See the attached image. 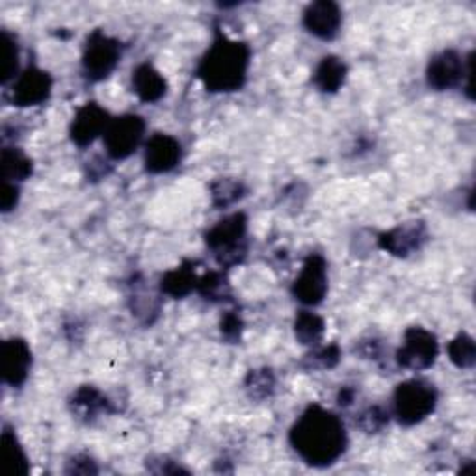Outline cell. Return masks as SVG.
<instances>
[{"label": "cell", "mask_w": 476, "mask_h": 476, "mask_svg": "<svg viewBox=\"0 0 476 476\" xmlns=\"http://www.w3.org/2000/svg\"><path fill=\"white\" fill-rule=\"evenodd\" d=\"M52 91V79L40 68H26L12 86V103L19 108L43 105Z\"/></svg>", "instance_id": "30bf717a"}, {"label": "cell", "mask_w": 476, "mask_h": 476, "mask_svg": "<svg viewBox=\"0 0 476 476\" xmlns=\"http://www.w3.org/2000/svg\"><path fill=\"white\" fill-rule=\"evenodd\" d=\"M391 421L389 411L384 406H370L365 411H361L359 417H358V426L365 432V434H379L387 428Z\"/></svg>", "instance_id": "83f0119b"}, {"label": "cell", "mask_w": 476, "mask_h": 476, "mask_svg": "<svg viewBox=\"0 0 476 476\" xmlns=\"http://www.w3.org/2000/svg\"><path fill=\"white\" fill-rule=\"evenodd\" d=\"M439 356L437 337L421 328H407L404 333L402 346L397 350V363L407 370H426L430 369Z\"/></svg>", "instance_id": "ba28073f"}, {"label": "cell", "mask_w": 476, "mask_h": 476, "mask_svg": "<svg viewBox=\"0 0 476 476\" xmlns=\"http://www.w3.org/2000/svg\"><path fill=\"white\" fill-rule=\"evenodd\" d=\"M68 474H98V463H95L89 456L86 454H79L75 456L71 462H68Z\"/></svg>", "instance_id": "1f68e13d"}, {"label": "cell", "mask_w": 476, "mask_h": 476, "mask_svg": "<svg viewBox=\"0 0 476 476\" xmlns=\"http://www.w3.org/2000/svg\"><path fill=\"white\" fill-rule=\"evenodd\" d=\"M449 358L458 369H472L476 363V346L469 333H458L449 344Z\"/></svg>", "instance_id": "4316f807"}, {"label": "cell", "mask_w": 476, "mask_h": 476, "mask_svg": "<svg viewBox=\"0 0 476 476\" xmlns=\"http://www.w3.org/2000/svg\"><path fill=\"white\" fill-rule=\"evenodd\" d=\"M346 75H348L346 63L339 56L330 54L319 61V66H316L313 75V82L324 93H335L344 84Z\"/></svg>", "instance_id": "d6986e66"}, {"label": "cell", "mask_w": 476, "mask_h": 476, "mask_svg": "<svg viewBox=\"0 0 476 476\" xmlns=\"http://www.w3.org/2000/svg\"><path fill=\"white\" fill-rule=\"evenodd\" d=\"M246 186L242 181L231 179V177H221L216 179L210 184V198H212V205L216 209H228L231 205H235L237 201H240L246 196Z\"/></svg>", "instance_id": "603a6c76"}, {"label": "cell", "mask_w": 476, "mask_h": 476, "mask_svg": "<svg viewBox=\"0 0 476 476\" xmlns=\"http://www.w3.org/2000/svg\"><path fill=\"white\" fill-rule=\"evenodd\" d=\"M73 415L84 423L98 421L101 415L114 414L112 402L93 386L79 387L70 400Z\"/></svg>", "instance_id": "2e32d148"}, {"label": "cell", "mask_w": 476, "mask_h": 476, "mask_svg": "<svg viewBox=\"0 0 476 476\" xmlns=\"http://www.w3.org/2000/svg\"><path fill=\"white\" fill-rule=\"evenodd\" d=\"M200 275L194 268V263H182L181 266L166 272L161 279V291L172 298H184L190 293L198 291Z\"/></svg>", "instance_id": "ac0fdd59"}, {"label": "cell", "mask_w": 476, "mask_h": 476, "mask_svg": "<svg viewBox=\"0 0 476 476\" xmlns=\"http://www.w3.org/2000/svg\"><path fill=\"white\" fill-rule=\"evenodd\" d=\"M356 352H359L365 359H382L384 356V344L379 342L378 339H367V341H361L359 346L356 348Z\"/></svg>", "instance_id": "836d02e7"}, {"label": "cell", "mask_w": 476, "mask_h": 476, "mask_svg": "<svg viewBox=\"0 0 476 476\" xmlns=\"http://www.w3.org/2000/svg\"><path fill=\"white\" fill-rule=\"evenodd\" d=\"M108 123L110 116L103 107L98 103H86L77 110L70 126L73 144L79 147L91 145L99 136H105Z\"/></svg>", "instance_id": "4fadbf2b"}, {"label": "cell", "mask_w": 476, "mask_h": 476, "mask_svg": "<svg viewBox=\"0 0 476 476\" xmlns=\"http://www.w3.org/2000/svg\"><path fill=\"white\" fill-rule=\"evenodd\" d=\"M133 89L140 101L158 103L168 91V82L161 71L145 61L133 71Z\"/></svg>", "instance_id": "e0dca14e"}, {"label": "cell", "mask_w": 476, "mask_h": 476, "mask_svg": "<svg viewBox=\"0 0 476 476\" xmlns=\"http://www.w3.org/2000/svg\"><path fill=\"white\" fill-rule=\"evenodd\" d=\"M294 298L309 307L324 302L328 294V263L321 253H311L293 285Z\"/></svg>", "instance_id": "9c48e42d"}, {"label": "cell", "mask_w": 476, "mask_h": 476, "mask_svg": "<svg viewBox=\"0 0 476 476\" xmlns=\"http://www.w3.org/2000/svg\"><path fill=\"white\" fill-rule=\"evenodd\" d=\"M296 339L305 346H319L326 333V322L321 314L313 311H300L294 322Z\"/></svg>", "instance_id": "44dd1931"}, {"label": "cell", "mask_w": 476, "mask_h": 476, "mask_svg": "<svg viewBox=\"0 0 476 476\" xmlns=\"http://www.w3.org/2000/svg\"><path fill=\"white\" fill-rule=\"evenodd\" d=\"M426 240L428 231L425 221H407V224L379 235L378 244L395 257H409L411 253L419 251Z\"/></svg>", "instance_id": "5bb4252c"}, {"label": "cell", "mask_w": 476, "mask_h": 476, "mask_svg": "<svg viewBox=\"0 0 476 476\" xmlns=\"http://www.w3.org/2000/svg\"><path fill=\"white\" fill-rule=\"evenodd\" d=\"M219 330H221V335H224L226 341L238 342L240 335H242V330H244L242 316L237 311H228L224 316H221Z\"/></svg>", "instance_id": "f546056e"}, {"label": "cell", "mask_w": 476, "mask_h": 476, "mask_svg": "<svg viewBox=\"0 0 476 476\" xmlns=\"http://www.w3.org/2000/svg\"><path fill=\"white\" fill-rule=\"evenodd\" d=\"M341 361V348L337 344H328V346H314L313 352H309L302 367L305 370H330L335 369Z\"/></svg>", "instance_id": "484cf974"}, {"label": "cell", "mask_w": 476, "mask_h": 476, "mask_svg": "<svg viewBox=\"0 0 476 476\" xmlns=\"http://www.w3.org/2000/svg\"><path fill=\"white\" fill-rule=\"evenodd\" d=\"M32 161L17 147H5L0 156V172H3L5 182H21L32 175Z\"/></svg>", "instance_id": "ffe728a7"}, {"label": "cell", "mask_w": 476, "mask_h": 476, "mask_svg": "<svg viewBox=\"0 0 476 476\" xmlns=\"http://www.w3.org/2000/svg\"><path fill=\"white\" fill-rule=\"evenodd\" d=\"M19 186L15 182L3 181V188H0V207H3V212L14 210L19 203Z\"/></svg>", "instance_id": "4dcf8cb0"}, {"label": "cell", "mask_w": 476, "mask_h": 476, "mask_svg": "<svg viewBox=\"0 0 476 476\" xmlns=\"http://www.w3.org/2000/svg\"><path fill=\"white\" fill-rule=\"evenodd\" d=\"M181 156L182 145L177 138L164 133H156L145 144L144 164L149 173L161 175L175 170L181 163Z\"/></svg>", "instance_id": "7c38bea8"}, {"label": "cell", "mask_w": 476, "mask_h": 476, "mask_svg": "<svg viewBox=\"0 0 476 476\" xmlns=\"http://www.w3.org/2000/svg\"><path fill=\"white\" fill-rule=\"evenodd\" d=\"M121 60V43L103 30H93L86 40L82 54V71L89 82L108 79Z\"/></svg>", "instance_id": "8992f818"}, {"label": "cell", "mask_w": 476, "mask_h": 476, "mask_svg": "<svg viewBox=\"0 0 476 476\" xmlns=\"http://www.w3.org/2000/svg\"><path fill=\"white\" fill-rule=\"evenodd\" d=\"M467 80L469 98L472 99V54L463 58L458 51L447 49L430 58L426 68V82L435 91L458 88Z\"/></svg>", "instance_id": "5b68a950"}, {"label": "cell", "mask_w": 476, "mask_h": 476, "mask_svg": "<svg viewBox=\"0 0 476 476\" xmlns=\"http://www.w3.org/2000/svg\"><path fill=\"white\" fill-rule=\"evenodd\" d=\"M437 398V389L426 379H407L395 389L393 414L404 426L419 425L434 414Z\"/></svg>", "instance_id": "277c9868"}, {"label": "cell", "mask_w": 476, "mask_h": 476, "mask_svg": "<svg viewBox=\"0 0 476 476\" xmlns=\"http://www.w3.org/2000/svg\"><path fill=\"white\" fill-rule=\"evenodd\" d=\"M247 218L244 212H235L219 219L205 233V244L214 253L221 268L240 265L247 253Z\"/></svg>", "instance_id": "3957f363"}, {"label": "cell", "mask_w": 476, "mask_h": 476, "mask_svg": "<svg viewBox=\"0 0 476 476\" xmlns=\"http://www.w3.org/2000/svg\"><path fill=\"white\" fill-rule=\"evenodd\" d=\"M147 469L151 472H154V474H179V472H188V469L181 467L177 462H172V460L163 458V456L156 458V460L151 458V462L147 460Z\"/></svg>", "instance_id": "d6a6232c"}, {"label": "cell", "mask_w": 476, "mask_h": 476, "mask_svg": "<svg viewBox=\"0 0 476 476\" xmlns=\"http://www.w3.org/2000/svg\"><path fill=\"white\" fill-rule=\"evenodd\" d=\"M354 398H356V389L354 387H342L341 391H339V397H337V402H339V406H350L352 402H354Z\"/></svg>", "instance_id": "e575fe53"}, {"label": "cell", "mask_w": 476, "mask_h": 476, "mask_svg": "<svg viewBox=\"0 0 476 476\" xmlns=\"http://www.w3.org/2000/svg\"><path fill=\"white\" fill-rule=\"evenodd\" d=\"M3 441H5V447H6V454H8V462L14 465V471L17 474H28L30 472V462L21 447V443L15 435V432L6 425L5 432H3Z\"/></svg>", "instance_id": "f1b7e54d"}, {"label": "cell", "mask_w": 476, "mask_h": 476, "mask_svg": "<svg viewBox=\"0 0 476 476\" xmlns=\"http://www.w3.org/2000/svg\"><path fill=\"white\" fill-rule=\"evenodd\" d=\"M294 453L313 467L333 465L348 447V434L333 411L313 404L296 419L289 432Z\"/></svg>", "instance_id": "6da1fadb"}, {"label": "cell", "mask_w": 476, "mask_h": 476, "mask_svg": "<svg viewBox=\"0 0 476 476\" xmlns=\"http://www.w3.org/2000/svg\"><path fill=\"white\" fill-rule=\"evenodd\" d=\"M302 23L309 34L314 38L331 42L339 36L342 24V12L337 3L331 0H316L311 3L302 15Z\"/></svg>", "instance_id": "8fae6325"}, {"label": "cell", "mask_w": 476, "mask_h": 476, "mask_svg": "<svg viewBox=\"0 0 476 476\" xmlns=\"http://www.w3.org/2000/svg\"><path fill=\"white\" fill-rule=\"evenodd\" d=\"M145 135V121L138 114H123L110 119L105 131V147L112 161H125L136 153Z\"/></svg>", "instance_id": "52a82bcc"}, {"label": "cell", "mask_w": 476, "mask_h": 476, "mask_svg": "<svg viewBox=\"0 0 476 476\" xmlns=\"http://www.w3.org/2000/svg\"><path fill=\"white\" fill-rule=\"evenodd\" d=\"M198 293L209 302H228L231 300V285L221 272H207L200 275Z\"/></svg>", "instance_id": "cb8c5ba5"}, {"label": "cell", "mask_w": 476, "mask_h": 476, "mask_svg": "<svg viewBox=\"0 0 476 476\" xmlns=\"http://www.w3.org/2000/svg\"><path fill=\"white\" fill-rule=\"evenodd\" d=\"M19 45L14 34L8 30L0 32V80L3 84H8L10 80H15L19 73Z\"/></svg>", "instance_id": "7402d4cb"}, {"label": "cell", "mask_w": 476, "mask_h": 476, "mask_svg": "<svg viewBox=\"0 0 476 476\" xmlns=\"http://www.w3.org/2000/svg\"><path fill=\"white\" fill-rule=\"evenodd\" d=\"M244 387H246L249 398L265 400V398L272 397V393L275 391V376L270 369L249 370L246 376Z\"/></svg>", "instance_id": "d4e9b609"}, {"label": "cell", "mask_w": 476, "mask_h": 476, "mask_svg": "<svg viewBox=\"0 0 476 476\" xmlns=\"http://www.w3.org/2000/svg\"><path fill=\"white\" fill-rule=\"evenodd\" d=\"M32 369V350L24 339L12 337L3 342V378L5 384L21 387Z\"/></svg>", "instance_id": "9a60e30c"}, {"label": "cell", "mask_w": 476, "mask_h": 476, "mask_svg": "<svg viewBox=\"0 0 476 476\" xmlns=\"http://www.w3.org/2000/svg\"><path fill=\"white\" fill-rule=\"evenodd\" d=\"M251 61V51L244 42L228 38L216 32V38L203 54L198 66V77L212 93L237 91L246 84Z\"/></svg>", "instance_id": "7a4b0ae2"}]
</instances>
